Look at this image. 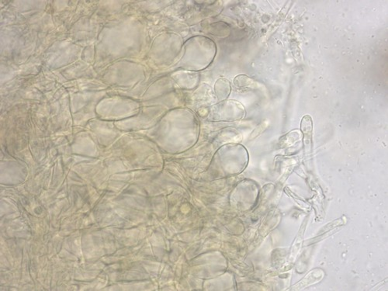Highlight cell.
Returning <instances> with one entry per match:
<instances>
[{
	"mask_svg": "<svg viewBox=\"0 0 388 291\" xmlns=\"http://www.w3.org/2000/svg\"><path fill=\"white\" fill-rule=\"evenodd\" d=\"M300 129L304 134V146L305 151H311V140H312L313 123L311 116L305 115L302 118Z\"/></svg>",
	"mask_w": 388,
	"mask_h": 291,
	"instance_id": "1",
	"label": "cell"
},
{
	"mask_svg": "<svg viewBox=\"0 0 388 291\" xmlns=\"http://www.w3.org/2000/svg\"><path fill=\"white\" fill-rule=\"evenodd\" d=\"M324 273L321 270H315L310 272L303 280L300 281L298 284L293 286V290H302L304 288L316 284L323 278Z\"/></svg>",
	"mask_w": 388,
	"mask_h": 291,
	"instance_id": "2",
	"label": "cell"
},
{
	"mask_svg": "<svg viewBox=\"0 0 388 291\" xmlns=\"http://www.w3.org/2000/svg\"><path fill=\"white\" fill-rule=\"evenodd\" d=\"M234 83H235L236 87H240V88H251L252 86L256 84V83H254L252 79L247 77L246 76H237L236 79H235Z\"/></svg>",
	"mask_w": 388,
	"mask_h": 291,
	"instance_id": "3",
	"label": "cell"
}]
</instances>
